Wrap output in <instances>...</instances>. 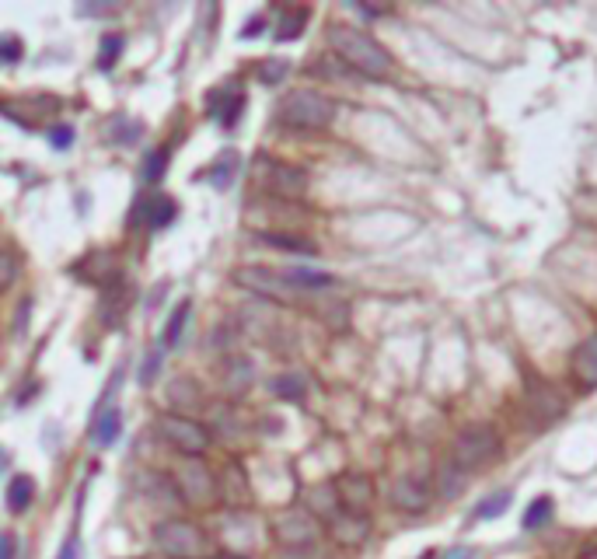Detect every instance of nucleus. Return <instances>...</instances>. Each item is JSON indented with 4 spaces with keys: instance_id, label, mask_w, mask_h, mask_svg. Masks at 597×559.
Wrapping results in <instances>:
<instances>
[{
    "instance_id": "30",
    "label": "nucleus",
    "mask_w": 597,
    "mask_h": 559,
    "mask_svg": "<svg viewBox=\"0 0 597 559\" xmlns=\"http://www.w3.org/2000/svg\"><path fill=\"white\" fill-rule=\"evenodd\" d=\"M273 392L280 395V399H304L308 385H304L301 374H280V378H273Z\"/></svg>"
},
{
    "instance_id": "38",
    "label": "nucleus",
    "mask_w": 597,
    "mask_h": 559,
    "mask_svg": "<svg viewBox=\"0 0 597 559\" xmlns=\"http://www.w3.org/2000/svg\"><path fill=\"white\" fill-rule=\"evenodd\" d=\"M49 140H53V147H56V151H67V147H70V140H74V130H70V126H60V130H53V133H49Z\"/></svg>"
},
{
    "instance_id": "23",
    "label": "nucleus",
    "mask_w": 597,
    "mask_h": 559,
    "mask_svg": "<svg viewBox=\"0 0 597 559\" xmlns=\"http://www.w3.org/2000/svg\"><path fill=\"white\" fill-rule=\"evenodd\" d=\"M510 500H514V493H510V490L489 493V497L482 500L479 507H475V518H479V521H496V518H503V514L510 511Z\"/></svg>"
},
{
    "instance_id": "36",
    "label": "nucleus",
    "mask_w": 597,
    "mask_h": 559,
    "mask_svg": "<svg viewBox=\"0 0 597 559\" xmlns=\"http://www.w3.org/2000/svg\"><path fill=\"white\" fill-rule=\"evenodd\" d=\"M116 11H123V4H81L77 7V14H84V18H105V14H116Z\"/></svg>"
},
{
    "instance_id": "40",
    "label": "nucleus",
    "mask_w": 597,
    "mask_h": 559,
    "mask_svg": "<svg viewBox=\"0 0 597 559\" xmlns=\"http://www.w3.org/2000/svg\"><path fill=\"white\" fill-rule=\"evenodd\" d=\"M440 559H475V549L472 546H454V549H447V553H440Z\"/></svg>"
},
{
    "instance_id": "18",
    "label": "nucleus",
    "mask_w": 597,
    "mask_h": 559,
    "mask_svg": "<svg viewBox=\"0 0 597 559\" xmlns=\"http://www.w3.org/2000/svg\"><path fill=\"white\" fill-rule=\"evenodd\" d=\"M168 402H172L175 416H189L196 413V409H203V388L196 385L193 378H175L172 385H168Z\"/></svg>"
},
{
    "instance_id": "42",
    "label": "nucleus",
    "mask_w": 597,
    "mask_h": 559,
    "mask_svg": "<svg viewBox=\"0 0 597 559\" xmlns=\"http://www.w3.org/2000/svg\"><path fill=\"white\" fill-rule=\"evenodd\" d=\"M262 32V18H252L245 28H241V39H252V35H259Z\"/></svg>"
},
{
    "instance_id": "14",
    "label": "nucleus",
    "mask_w": 597,
    "mask_h": 559,
    "mask_svg": "<svg viewBox=\"0 0 597 559\" xmlns=\"http://www.w3.org/2000/svg\"><path fill=\"white\" fill-rule=\"evenodd\" d=\"M563 399L556 395V388H531L528 392V413L531 420L538 423V427H549V423H556L559 416H563Z\"/></svg>"
},
{
    "instance_id": "25",
    "label": "nucleus",
    "mask_w": 597,
    "mask_h": 559,
    "mask_svg": "<svg viewBox=\"0 0 597 559\" xmlns=\"http://www.w3.org/2000/svg\"><path fill=\"white\" fill-rule=\"evenodd\" d=\"M119 434H123V416H119V409L102 413V420L95 423V441L98 444H112V441H119Z\"/></svg>"
},
{
    "instance_id": "27",
    "label": "nucleus",
    "mask_w": 597,
    "mask_h": 559,
    "mask_svg": "<svg viewBox=\"0 0 597 559\" xmlns=\"http://www.w3.org/2000/svg\"><path fill=\"white\" fill-rule=\"evenodd\" d=\"M189 308H193V304L189 301H182L179 308L172 311V318H168V325H165V346L168 350H172V346H179V339H182V325H186V318H189Z\"/></svg>"
},
{
    "instance_id": "9",
    "label": "nucleus",
    "mask_w": 597,
    "mask_h": 559,
    "mask_svg": "<svg viewBox=\"0 0 597 559\" xmlns=\"http://www.w3.org/2000/svg\"><path fill=\"white\" fill-rule=\"evenodd\" d=\"M262 186L269 196L276 200H301L308 193V175L294 165H280V161H269L266 175H262Z\"/></svg>"
},
{
    "instance_id": "39",
    "label": "nucleus",
    "mask_w": 597,
    "mask_h": 559,
    "mask_svg": "<svg viewBox=\"0 0 597 559\" xmlns=\"http://www.w3.org/2000/svg\"><path fill=\"white\" fill-rule=\"evenodd\" d=\"M154 374H158V353H151V357H147L144 371H140V381H144V385H151Z\"/></svg>"
},
{
    "instance_id": "6",
    "label": "nucleus",
    "mask_w": 597,
    "mask_h": 559,
    "mask_svg": "<svg viewBox=\"0 0 597 559\" xmlns=\"http://www.w3.org/2000/svg\"><path fill=\"white\" fill-rule=\"evenodd\" d=\"M175 490L189 507H213L217 504V476L203 458H182L175 469Z\"/></svg>"
},
{
    "instance_id": "2",
    "label": "nucleus",
    "mask_w": 597,
    "mask_h": 559,
    "mask_svg": "<svg viewBox=\"0 0 597 559\" xmlns=\"http://www.w3.org/2000/svg\"><path fill=\"white\" fill-rule=\"evenodd\" d=\"M276 119L290 130H325L336 119V102L315 88L290 91L276 105Z\"/></svg>"
},
{
    "instance_id": "32",
    "label": "nucleus",
    "mask_w": 597,
    "mask_h": 559,
    "mask_svg": "<svg viewBox=\"0 0 597 559\" xmlns=\"http://www.w3.org/2000/svg\"><path fill=\"white\" fill-rule=\"evenodd\" d=\"M123 46H126V39H123V35H105V39H102V56H98V67H102V70H109L112 67V63H116L119 60V53H123Z\"/></svg>"
},
{
    "instance_id": "16",
    "label": "nucleus",
    "mask_w": 597,
    "mask_h": 559,
    "mask_svg": "<svg viewBox=\"0 0 597 559\" xmlns=\"http://www.w3.org/2000/svg\"><path fill=\"white\" fill-rule=\"evenodd\" d=\"M217 497L224 500L227 507H245L248 504V479L245 469L238 462H231L224 469V476H217Z\"/></svg>"
},
{
    "instance_id": "1",
    "label": "nucleus",
    "mask_w": 597,
    "mask_h": 559,
    "mask_svg": "<svg viewBox=\"0 0 597 559\" xmlns=\"http://www.w3.org/2000/svg\"><path fill=\"white\" fill-rule=\"evenodd\" d=\"M329 46L336 49L339 63H346L350 70H357L360 77H371V81H381V77L392 74V53L374 39L371 32L353 25H329Z\"/></svg>"
},
{
    "instance_id": "17",
    "label": "nucleus",
    "mask_w": 597,
    "mask_h": 559,
    "mask_svg": "<svg viewBox=\"0 0 597 559\" xmlns=\"http://www.w3.org/2000/svg\"><path fill=\"white\" fill-rule=\"evenodd\" d=\"M241 109H245V95H241L234 84H224V88L210 95V112H213V119H217V123L234 126V123H238V116H241Z\"/></svg>"
},
{
    "instance_id": "24",
    "label": "nucleus",
    "mask_w": 597,
    "mask_h": 559,
    "mask_svg": "<svg viewBox=\"0 0 597 559\" xmlns=\"http://www.w3.org/2000/svg\"><path fill=\"white\" fill-rule=\"evenodd\" d=\"M248 381H252V367L245 364V360H227L224 364V388L234 395H241L248 388Z\"/></svg>"
},
{
    "instance_id": "21",
    "label": "nucleus",
    "mask_w": 597,
    "mask_h": 559,
    "mask_svg": "<svg viewBox=\"0 0 597 559\" xmlns=\"http://www.w3.org/2000/svg\"><path fill=\"white\" fill-rule=\"evenodd\" d=\"M283 280H287L294 290H325V287L336 283L332 273H315V270H287L283 273Z\"/></svg>"
},
{
    "instance_id": "20",
    "label": "nucleus",
    "mask_w": 597,
    "mask_h": 559,
    "mask_svg": "<svg viewBox=\"0 0 597 559\" xmlns=\"http://www.w3.org/2000/svg\"><path fill=\"white\" fill-rule=\"evenodd\" d=\"M32 500H35L32 476H14L7 483V507H11V514H25L32 507Z\"/></svg>"
},
{
    "instance_id": "8",
    "label": "nucleus",
    "mask_w": 597,
    "mask_h": 559,
    "mask_svg": "<svg viewBox=\"0 0 597 559\" xmlns=\"http://www.w3.org/2000/svg\"><path fill=\"white\" fill-rule=\"evenodd\" d=\"M388 497H392V504L398 507V511L423 514L433 500V486H430V479L419 476V472H402V476L392 479Z\"/></svg>"
},
{
    "instance_id": "34",
    "label": "nucleus",
    "mask_w": 597,
    "mask_h": 559,
    "mask_svg": "<svg viewBox=\"0 0 597 559\" xmlns=\"http://www.w3.org/2000/svg\"><path fill=\"white\" fill-rule=\"evenodd\" d=\"M287 70H290L287 60H269V63H262V67H259V81L262 84H280L283 77H287Z\"/></svg>"
},
{
    "instance_id": "26",
    "label": "nucleus",
    "mask_w": 597,
    "mask_h": 559,
    "mask_svg": "<svg viewBox=\"0 0 597 559\" xmlns=\"http://www.w3.org/2000/svg\"><path fill=\"white\" fill-rule=\"evenodd\" d=\"M109 137H116V144H137V140L144 137V126L133 123V119H126V116H116L109 126Z\"/></svg>"
},
{
    "instance_id": "15",
    "label": "nucleus",
    "mask_w": 597,
    "mask_h": 559,
    "mask_svg": "<svg viewBox=\"0 0 597 559\" xmlns=\"http://www.w3.org/2000/svg\"><path fill=\"white\" fill-rule=\"evenodd\" d=\"M137 217L151 231H161V228H168L175 217H179V203H175L172 196H165V193H154V196H147V200L140 203Z\"/></svg>"
},
{
    "instance_id": "31",
    "label": "nucleus",
    "mask_w": 597,
    "mask_h": 559,
    "mask_svg": "<svg viewBox=\"0 0 597 559\" xmlns=\"http://www.w3.org/2000/svg\"><path fill=\"white\" fill-rule=\"evenodd\" d=\"M213 168H217V172L210 175V182H213V186H217V189L231 186V179H234V168H238V154H234V151H227L224 158H220Z\"/></svg>"
},
{
    "instance_id": "29",
    "label": "nucleus",
    "mask_w": 597,
    "mask_h": 559,
    "mask_svg": "<svg viewBox=\"0 0 597 559\" xmlns=\"http://www.w3.org/2000/svg\"><path fill=\"white\" fill-rule=\"evenodd\" d=\"M465 472L458 469V465L451 462V458H447L444 462V469H440V476H437V486H440V497H454V493L461 490V486H465Z\"/></svg>"
},
{
    "instance_id": "35",
    "label": "nucleus",
    "mask_w": 597,
    "mask_h": 559,
    "mask_svg": "<svg viewBox=\"0 0 597 559\" xmlns=\"http://www.w3.org/2000/svg\"><path fill=\"white\" fill-rule=\"evenodd\" d=\"M14 280H18V259H14L11 252L0 249V294H4Z\"/></svg>"
},
{
    "instance_id": "10",
    "label": "nucleus",
    "mask_w": 597,
    "mask_h": 559,
    "mask_svg": "<svg viewBox=\"0 0 597 559\" xmlns=\"http://www.w3.org/2000/svg\"><path fill=\"white\" fill-rule=\"evenodd\" d=\"M332 486H336V497H339V507H343V511L364 514L367 507H371L374 483L367 476H360V472H346V476H339Z\"/></svg>"
},
{
    "instance_id": "11",
    "label": "nucleus",
    "mask_w": 597,
    "mask_h": 559,
    "mask_svg": "<svg viewBox=\"0 0 597 559\" xmlns=\"http://www.w3.org/2000/svg\"><path fill=\"white\" fill-rule=\"evenodd\" d=\"M570 374L584 392L597 388V332L584 336L570 353Z\"/></svg>"
},
{
    "instance_id": "7",
    "label": "nucleus",
    "mask_w": 597,
    "mask_h": 559,
    "mask_svg": "<svg viewBox=\"0 0 597 559\" xmlns=\"http://www.w3.org/2000/svg\"><path fill=\"white\" fill-rule=\"evenodd\" d=\"M158 434L165 437L168 444H172L175 451H179L182 458H199L206 448H210V430L203 427L199 420H189V416H175V413H165L158 420Z\"/></svg>"
},
{
    "instance_id": "41",
    "label": "nucleus",
    "mask_w": 597,
    "mask_h": 559,
    "mask_svg": "<svg viewBox=\"0 0 597 559\" xmlns=\"http://www.w3.org/2000/svg\"><path fill=\"white\" fill-rule=\"evenodd\" d=\"M0 559H14V535H0Z\"/></svg>"
},
{
    "instance_id": "5",
    "label": "nucleus",
    "mask_w": 597,
    "mask_h": 559,
    "mask_svg": "<svg viewBox=\"0 0 597 559\" xmlns=\"http://www.w3.org/2000/svg\"><path fill=\"white\" fill-rule=\"evenodd\" d=\"M273 535L283 546V553H308V549H318V539H322V521L311 518L304 507H290L280 518L273 521Z\"/></svg>"
},
{
    "instance_id": "12",
    "label": "nucleus",
    "mask_w": 597,
    "mask_h": 559,
    "mask_svg": "<svg viewBox=\"0 0 597 559\" xmlns=\"http://www.w3.org/2000/svg\"><path fill=\"white\" fill-rule=\"evenodd\" d=\"M234 280L245 283V287L259 290V294L273 297V301H283V297L297 294L294 287H290L287 280H283V273H273V270H262V266H245V270L234 273Z\"/></svg>"
},
{
    "instance_id": "33",
    "label": "nucleus",
    "mask_w": 597,
    "mask_h": 559,
    "mask_svg": "<svg viewBox=\"0 0 597 559\" xmlns=\"http://www.w3.org/2000/svg\"><path fill=\"white\" fill-rule=\"evenodd\" d=\"M165 168H168V151H151V154H147V161H144V179L158 182L161 175H165Z\"/></svg>"
},
{
    "instance_id": "13",
    "label": "nucleus",
    "mask_w": 597,
    "mask_h": 559,
    "mask_svg": "<svg viewBox=\"0 0 597 559\" xmlns=\"http://www.w3.org/2000/svg\"><path fill=\"white\" fill-rule=\"evenodd\" d=\"M329 525V535L339 542V546L346 549H357L367 542V535H371V521H367V514H350V511H339L332 521H325Z\"/></svg>"
},
{
    "instance_id": "22",
    "label": "nucleus",
    "mask_w": 597,
    "mask_h": 559,
    "mask_svg": "<svg viewBox=\"0 0 597 559\" xmlns=\"http://www.w3.org/2000/svg\"><path fill=\"white\" fill-rule=\"evenodd\" d=\"M552 511H556V500L552 497H538L531 500V507L524 511V532H538V528H545L552 521Z\"/></svg>"
},
{
    "instance_id": "3",
    "label": "nucleus",
    "mask_w": 597,
    "mask_h": 559,
    "mask_svg": "<svg viewBox=\"0 0 597 559\" xmlns=\"http://www.w3.org/2000/svg\"><path fill=\"white\" fill-rule=\"evenodd\" d=\"M154 546L172 559H210V535L186 518H168L154 528Z\"/></svg>"
},
{
    "instance_id": "28",
    "label": "nucleus",
    "mask_w": 597,
    "mask_h": 559,
    "mask_svg": "<svg viewBox=\"0 0 597 559\" xmlns=\"http://www.w3.org/2000/svg\"><path fill=\"white\" fill-rule=\"evenodd\" d=\"M262 242L276 245V249L297 252V256H315V245H311L308 238H297V235H262Z\"/></svg>"
},
{
    "instance_id": "19",
    "label": "nucleus",
    "mask_w": 597,
    "mask_h": 559,
    "mask_svg": "<svg viewBox=\"0 0 597 559\" xmlns=\"http://www.w3.org/2000/svg\"><path fill=\"white\" fill-rule=\"evenodd\" d=\"M311 11L308 7H287V11H280V18H276V42H294L297 35L304 32V25H308Z\"/></svg>"
},
{
    "instance_id": "37",
    "label": "nucleus",
    "mask_w": 597,
    "mask_h": 559,
    "mask_svg": "<svg viewBox=\"0 0 597 559\" xmlns=\"http://www.w3.org/2000/svg\"><path fill=\"white\" fill-rule=\"evenodd\" d=\"M18 56H21V39H14V35H0V60L14 63Z\"/></svg>"
},
{
    "instance_id": "4",
    "label": "nucleus",
    "mask_w": 597,
    "mask_h": 559,
    "mask_svg": "<svg viewBox=\"0 0 597 559\" xmlns=\"http://www.w3.org/2000/svg\"><path fill=\"white\" fill-rule=\"evenodd\" d=\"M496 455H500V434H496L489 423H475V427H465L454 437L451 462L458 465L461 472L482 469V465L493 462Z\"/></svg>"
}]
</instances>
